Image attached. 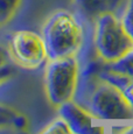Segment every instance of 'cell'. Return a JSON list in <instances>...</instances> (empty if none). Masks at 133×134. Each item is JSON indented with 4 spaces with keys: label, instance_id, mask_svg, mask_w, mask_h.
Here are the masks:
<instances>
[{
    "label": "cell",
    "instance_id": "cell-10",
    "mask_svg": "<svg viewBox=\"0 0 133 134\" xmlns=\"http://www.w3.org/2000/svg\"><path fill=\"white\" fill-rule=\"evenodd\" d=\"M21 0H0V25L8 22L16 12Z\"/></svg>",
    "mask_w": 133,
    "mask_h": 134
},
{
    "label": "cell",
    "instance_id": "cell-14",
    "mask_svg": "<svg viewBox=\"0 0 133 134\" xmlns=\"http://www.w3.org/2000/svg\"><path fill=\"white\" fill-rule=\"evenodd\" d=\"M11 60L12 58H11V54H9L8 48L0 44V66L9 64V61Z\"/></svg>",
    "mask_w": 133,
    "mask_h": 134
},
{
    "label": "cell",
    "instance_id": "cell-3",
    "mask_svg": "<svg viewBox=\"0 0 133 134\" xmlns=\"http://www.w3.org/2000/svg\"><path fill=\"white\" fill-rule=\"evenodd\" d=\"M93 44L98 58L105 63H112L133 49V40L121 19L114 13H105L95 21Z\"/></svg>",
    "mask_w": 133,
    "mask_h": 134
},
{
    "label": "cell",
    "instance_id": "cell-13",
    "mask_svg": "<svg viewBox=\"0 0 133 134\" xmlns=\"http://www.w3.org/2000/svg\"><path fill=\"white\" fill-rule=\"evenodd\" d=\"M13 74H14V68L11 64L0 66V84L4 83L5 81H7Z\"/></svg>",
    "mask_w": 133,
    "mask_h": 134
},
{
    "label": "cell",
    "instance_id": "cell-12",
    "mask_svg": "<svg viewBox=\"0 0 133 134\" xmlns=\"http://www.w3.org/2000/svg\"><path fill=\"white\" fill-rule=\"evenodd\" d=\"M121 22L126 32L133 40V0H127L126 7L121 16Z\"/></svg>",
    "mask_w": 133,
    "mask_h": 134
},
{
    "label": "cell",
    "instance_id": "cell-16",
    "mask_svg": "<svg viewBox=\"0 0 133 134\" xmlns=\"http://www.w3.org/2000/svg\"><path fill=\"white\" fill-rule=\"evenodd\" d=\"M13 122L15 124V126H16V127H19V128L24 127L25 124H26V121H25V119L22 117H18V118L13 117Z\"/></svg>",
    "mask_w": 133,
    "mask_h": 134
},
{
    "label": "cell",
    "instance_id": "cell-2",
    "mask_svg": "<svg viewBox=\"0 0 133 134\" xmlns=\"http://www.w3.org/2000/svg\"><path fill=\"white\" fill-rule=\"evenodd\" d=\"M48 61L77 56L84 40L81 21L69 11H57L49 16L42 28Z\"/></svg>",
    "mask_w": 133,
    "mask_h": 134
},
{
    "label": "cell",
    "instance_id": "cell-17",
    "mask_svg": "<svg viewBox=\"0 0 133 134\" xmlns=\"http://www.w3.org/2000/svg\"><path fill=\"white\" fill-rule=\"evenodd\" d=\"M121 134H133V126H129V128H126Z\"/></svg>",
    "mask_w": 133,
    "mask_h": 134
},
{
    "label": "cell",
    "instance_id": "cell-4",
    "mask_svg": "<svg viewBox=\"0 0 133 134\" xmlns=\"http://www.w3.org/2000/svg\"><path fill=\"white\" fill-rule=\"evenodd\" d=\"M81 66L76 56L49 60L45 72L46 93L54 106L74 99L80 79Z\"/></svg>",
    "mask_w": 133,
    "mask_h": 134
},
{
    "label": "cell",
    "instance_id": "cell-6",
    "mask_svg": "<svg viewBox=\"0 0 133 134\" xmlns=\"http://www.w3.org/2000/svg\"><path fill=\"white\" fill-rule=\"evenodd\" d=\"M58 115L73 134H104V127L96 117L76 102L70 100L58 106Z\"/></svg>",
    "mask_w": 133,
    "mask_h": 134
},
{
    "label": "cell",
    "instance_id": "cell-15",
    "mask_svg": "<svg viewBox=\"0 0 133 134\" xmlns=\"http://www.w3.org/2000/svg\"><path fill=\"white\" fill-rule=\"evenodd\" d=\"M13 120V117L11 115L9 111H0V128L6 125H9Z\"/></svg>",
    "mask_w": 133,
    "mask_h": 134
},
{
    "label": "cell",
    "instance_id": "cell-5",
    "mask_svg": "<svg viewBox=\"0 0 133 134\" xmlns=\"http://www.w3.org/2000/svg\"><path fill=\"white\" fill-rule=\"evenodd\" d=\"M11 58L18 65L35 69L48 60L42 35L32 30H18L12 34L8 43Z\"/></svg>",
    "mask_w": 133,
    "mask_h": 134
},
{
    "label": "cell",
    "instance_id": "cell-11",
    "mask_svg": "<svg viewBox=\"0 0 133 134\" xmlns=\"http://www.w3.org/2000/svg\"><path fill=\"white\" fill-rule=\"evenodd\" d=\"M40 134H73L71 131L69 130L68 125L65 121L61 118L54 120L52 124L47 126L43 131H41Z\"/></svg>",
    "mask_w": 133,
    "mask_h": 134
},
{
    "label": "cell",
    "instance_id": "cell-1",
    "mask_svg": "<svg viewBox=\"0 0 133 134\" xmlns=\"http://www.w3.org/2000/svg\"><path fill=\"white\" fill-rule=\"evenodd\" d=\"M102 63L92 62L81 70L74 102L86 109L101 121L133 120V110L113 85L102 79L98 69Z\"/></svg>",
    "mask_w": 133,
    "mask_h": 134
},
{
    "label": "cell",
    "instance_id": "cell-18",
    "mask_svg": "<svg viewBox=\"0 0 133 134\" xmlns=\"http://www.w3.org/2000/svg\"><path fill=\"white\" fill-rule=\"evenodd\" d=\"M0 111H8V110H7L5 106H2V105H0Z\"/></svg>",
    "mask_w": 133,
    "mask_h": 134
},
{
    "label": "cell",
    "instance_id": "cell-9",
    "mask_svg": "<svg viewBox=\"0 0 133 134\" xmlns=\"http://www.w3.org/2000/svg\"><path fill=\"white\" fill-rule=\"evenodd\" d=\"M106 68L114 72L126 75L133 78V49L126 53L123 57L112 63H105Z\"/></svg>",
    "mask_w": 133,
    "mask_h": 134
},
{
    "label": "cell",
    "instance_id": "cell-8",
    "mask_svg": "<svg viewBox=\"0 0 133 134\" xmlns=\"http://www.w3.org/2000/svg\"><path fill=\"white\" fill-rule=\"evenodd\" d=\"M98 75L102 79L106 81L111 85H113L117 90L121 93V96L125 98L127 104L133 110V78L126 75L114 72L106 68L105 62L102 61L98 69Z\"/></svg>",
    "mask_w": 133,
    "mask_h": 134
},
{
    "label": "cell",
    "instance_id": "cell-7",
    "mask_svg": "<svg viewBox=\"0 0 133 134\" xmlns=\"http://www.w3.org/2000/svg\"><path fill=\"white\" fill-rule=\"evenodd\" d=\"M124 0H75V5L82 16L95 24L101 15L114 13Z\"/></svg>",
    "mask_w": 133,
    "mask_h": 134
}]
</instances>
